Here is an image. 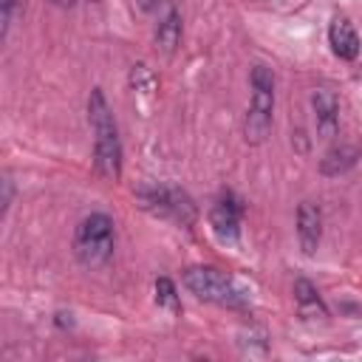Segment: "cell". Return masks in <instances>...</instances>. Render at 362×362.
Listing matches in <instances>:
<instances>
[{
  "instance_id": "6da1fadb",
  "label": "cell",
  "mask_w": 362,
  "mask_h": 362,
  "mask_svg": "<svg viewBox=\"0 0 362 362\" xmlns=\"http://www.w3.org/2000/svg\"><path fill=\"white\" fill-rule=\"evenodd\" d=\"M88 122L93 130V164L102 178L119 181L122 175V141L113 122V113L107 107V99L102 88H93L88 96Z\"/></svg>"
},
{
  "instance_id": "7a4b0ae2",
  "label": "cell",
  "mask_w": 362,
  "mask_h": 362,
  "mask_svg": "<svg viewBox=\"0 0 362 362\" xmlns=\"http://www.w3.org/2000/svg\"><path fill=\"white\" fill-rule=\"evenodd\" d=\"M113 240H116L113 221L105 212H90L88 218H82L76 223V232H74V255H76V260L82 266L96 269V266H102V263L110 260Z\"/></svg>"
},
{
  "instance_id": "3957f363",
  "label": "cell",
  "mask_w": 362,
  "mask_h": 362,
  "mask_svg": "<svg viewBox=\"0 0 362 362\" xmlns=\"http://www.w3.org/2000/svg\"><path fill=\"white\" fill-rule=\"evenodd\" d=\"M181 283L204 303H215V305H226V308L246 305V297L238 288V283L215 266H189V269H184Z\"/></svg>"
},
{
  "instance_id": "277c9868",
  "label": "cell",
  "mask_w": 362,
  "mask_h": 362,
  "mask_svg": "<svg viewBox=\"0 0 362 362\" xmlns=\"http://www.w3.org/2000/svg\"><path fill=\"white\" fill-rule=\"evenodd\" d=\"M272 110H274V74L266 65H255L252 68V105L243 122V133L249 144H260L269 136Z\"/></svg>"
},
{
  "instance_id": "5b68a950",
  "label": "cell",
  "mask_w": 362,
  "mask_h": 362,
  "mask_svg": "<svg viewBox=\"0 0 362 362\" xmlns=\"http://www.w3.org/2000/svg\"><path fill=\"white\" fill-rule=\"evenodd\" d=\"M136 195H139V204H141L147 212L158 215V218L178 221L181 226L195 223L198 209H195L192 198H189L184 189H175V187H158V184H144V187H139Z\"/></svg>"
},
{
  "instance_id": "8992f818",
  "label": "cell",
  "mask_w": 362,
  "mask_h": 362,
  "mask_svg": "<svg viewBox=\"0 0 362 362\" xmlns=\"http://www.w3.org/2000/svg\"><path fill=\"white\" fill-rule=\"evenodd\" d=\"M240 218H243V204L232 192H223L209 209V226L215 238L229 246H235L240 238Z\"/></svg>"
},
{
  "instance_id": "52a82bcc",
  "label": "cell",
  "mask_w": 362,
  "mask_h": 362,
  "mask_svg": "<svg viewBox=\"0 0 362 362\" xmlns=\"http://www.w3.org/2000/svg\"><path fill=\"white\" fill-rule=\"evenodd\" d=\"M297 240L303 255H314L320 240H322V212L314 201H303L297 206Z\"/></svg>"
},
{
  "instance_id": "ba28073f",
  "label": "cell",
  "mask_w": 362,
  "mask_h": 362,
  "mask_svg": "<svg viewBox=\"0 0 362 362\" xmlns=\"http://www.w3.org/2000/svg\"><path fill=\"white\" fill-rule=\"evenodd\" d=\"M311 107H314V119H317V133L322 139H331L337 133V124H339V99H337V93L331 88H314Z\"/></svg>"
},
{
  "instance_id": "9c48e42d",
  "label": "cell",
  "mask_w": 362,
  "mask_h": 362,
  "mask_svg": "<svg viewBox=\"0 0 362 362\" xmlns=\"http://www.w3.org/2000/svg\"><path fill=\"white\" fill-rule=\"evenodd\" d=\"M328 42H331V51L339 57V59H356L359 57V34L354 28V23L348 17H334L331 25H328Z\"/></svg>"
},
{
  "instance_id": "30bf717a",
  "label": "cell",
  "mask_w": 362,
  "mask_h": 362,
  "mask_svg": "<svg viewBox=\"0 0 362 362\" xmlns=\"http://www.w3.org/2000/svg\"><path fill=\"white\" fill-rule=\"evenodd\" d=\"M294 305H297V311H300L303 320H311L314 322V320H325L328 317V308H325L320 291L305 277L294 280Z\"/></svg>"
},
{
  "instance_id": "8fae6325",
  "label": "cell",
  "mask_w": 362,
  "mask_h": 362,
  "mask_svg": "<svg viewBox=\"0 0 362 362\" xmlns=\"http://www.w3.org/2000/svg\"><path fill=\"white\" fill-rule=\"evenodd\" d=\"M359 156H362V150H359L356 144H337V147H331V150L325 153V158L320 161V173H322V175H342V173H348V170L356 164Z\"/></svg>"
},
{
  "instance_id": "7c38bea8",
  "label": "cell",
  "mask_w": 362,
  "mask_h": 362,
  "mask_svg": "<svg viewBox=\"0 0 362 362\" xmlns=\"http://www.w3.org/2000/svg\"><path fill=\"white\" fill-rule=\"evenodd\" d=\"M181 40V14L175 8H167V14L158 20V28H156V42L164 54H173L175 45Z\"/></svg>"
},
{
  "instance_id": "4fadbf2b",
  "label": "cell",
  "mask_w": 362,
  "mask_h": 362,
  "mask_svg": "<svg viewBox=\"0 0 362 362\" xmlns=\"http://www.w3.org/2000/svg\"><path fill=\"white\" fill-rule=\"evenodd\" d=\"M156 303L170 308V311H178V288L170 277H158L156 280Z\"/></svg>"
},
{
  "instance_id": "5bb4252c",
  "label": "cell",
  "mask_w": 362,
  "mask_h": 362,
  "mask_svg": "<svg viewBox=\"0 0 362 362\" xmlns=\"http://www.w3.org/2000/svg\"><path fill=\"white\" fill-rule=\"evenodd\" d=\"M14 8H17V0H3V37L8 34V25H11V20H14Z\"/></svg>"
},
{
  "instance_id": "9a60e30c",
  "label": "cell",
  "mask_w": 362,
  "mask_h": 362,
  "mask_svg": "<svg viewBox=\"0 0 362 362\" xmlns=\"http://www.w3.org/2000/svg\"><path fill=\"white\" fill-rule=\"evenodd\" d=\"M8 204H11V178L3 175V209H8Z\"/></svg>"
},
{
  "instance_id": "2e32d148",
  "label": "cell",
  "mask_w": 362,
  "mask_h": 362,
  "mask_svg": "<svg viewBox=\"0 0 362 362\" xmlns=\"http://www.w3.org/2000/svg\"><path fill=\"white\" fill-rule=\"evenodd\" d=\"M136 3H139L144 11H156V8L161 6V0H136Z\"/></svg>"
},
{
  "instance_id": "e0dca14e",
  "label": "cell",
  "mask_w": 362,
  "mask_h": 362,
  "mask_svg": "<svg viewBox=\"0 0 362 362\" xmlns=\"http://www.w3.org/2000/svg\"><path fill=\"white\" fill-rule=\"evenodd\" d=\"M54 3H57V6H74L76 0H54Z\"/></svg>"
}]
</instances>
